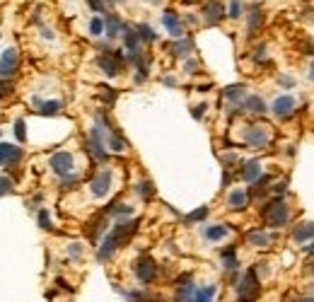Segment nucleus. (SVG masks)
<instances>
[{
  "label": "nucleus",
  "instance_id": "1",
  "mask_svg": "<svg viewBox=\"0 0 314 302\" xmlns=\"http://www.w3.org/2000/svg\"><path fill=\"white\" fill-rule=\"evenodd\" d=\"M261 217H264L271 228H283V225H288L290 213H288L285 201H283V193H276V198H271V201L261 208Z\"/></svg>",
  "mask_w": 314,
  "mask_h": 302
},
{
  "label": "nucleus",
  "instance_id": "2",
  "mask_svg": "<svg viewBox=\"0 0 314 302\" xmlns=\"http://www.w3.org/2000/svg\"><path fill=\"white\" fill-rule=\"evenodd\" d=\"M261 295V283L256 278V268H247L237 285V297L240 302H256Z\"/></svg>",
  "mask_w": 314,
  "mask_h": 302
},
{
  "label": "nucleus",
  "instance_id": "3",
  "mask_svg": "<svg viewBox=\"0 0 314 302\" xmlns=\"http://www.w3.org/2000/svg\"><path fill=\"white\" fill-rule=\"evenodd\" d=\"M87 147H90V153L95 155L97 162H107L109 155H107V147H104V128H102V123L97 121V126L90 131L87 135Z\"/></svg>",
  "mask_w": 314,
  "mask_h": 302
},
{
  "label": "nucleus",
  "instance_id": "4",
  "mask_svg": "<svg viewBox=\"0 0 314 302\" xmlns=\"http://www.w3.org/2000/svg\"><path fill=\"white\" fill-rule=\"evenodd\" d=\"M271 138H273V133L264 123H254V126H249L244 131V143L252 145V147H266L271 143Z\"/></svg>",
  "mask_w": 314,
  "mask_h": 302
},
{
  "label": "nucleus",
  "instance_id": "5",
  "mask_svg": "<svg viewBox=\"0 0 314 302\" xmlns=\"http://www.w3.org/2000/svg\"><path fill=\"white\" fill-rule=\"evenodd\" d=\"M135 278L143 283V285H150L152 280L157 278V264L147 256V254H143V256H138V261H135Z\"/></svg>",
  "mask_w": 314,
  "mask_h": 302
},
{
  "label": "nucleus",
  "instance_id": "6",
  "mask_svg": "<svg viewBox=\"0 0 314 302\" xmlns=\"http://www.w3.org/2000/svg\"><path fill=\"white\" fill-rule=\"evenodd\" d=\"M97 65L104 70V75L107 78H116L121 72V68H123V53H102L99 58H97Z\"/></svg>",
  "mask_w": 314,
  "mask_h": 302
},
{
  "label": "nucleus",
  "instance_id": "7",
  "mask_svg": "<svg viewBox=\"0 0 314 302\" xmlns=\"http://www.w3.org/2000/svg\"><path fill=\"white\" fill-rule=\"evenodd\" d=\"M20 58H17V48H5L3 56H0V75L3 78H12L17 72Z\"/></svg>",
  "mask_w": 314,
  "mask_h": 302
},
{
  "label": "nucleus",
  "instance_id": "8",
  "mask_svg": "<svg viewBox=\"0 0 314 302\" xmlns=\"http://www.w3.org/2000/svg\"><path fill=\"white\" fill-rule=\"evenodd\" d=\"M201 10H203V17L208 24H217L225 20V5L220 0H205Z\"/></svg>",
  "mask_w": 314,
  "mask_h": 302
},
{
  "label": "nucleus",
  "instance_id": "9",
  "mask_svg": "<svg viewBox=\"0 0 314 302\" xmlns=\"http://www.w3.org/2000/svg\"><path fill=\"white\" fill-rule=\"evenodd\" d=\"M109 186H111V172H109V169H102V172L95 174V179L90 184V191H92V196L102 198V196L109 193Z\"/></svg>",
  "mask_w": 314,
  "mask_h": 302
},
{
  "label": "nucleus",
  "instance_id": "10",
  "mask_svg": "<svg viewBox=\"0 0 314 302\" xmlns=\"http://www.w3.org/2000/svg\"><path fill=\"white\" fill-rule=\"evenodd\" d=\"M273 114H276L278 119H290V116L295 114V97L280 95L276 102H273Z\"/></svg>",
  "mask_w": 314,
  "mask_h": 302
},
{
  "label": "nucleus",
  "instance_id": "11",
  "mask_svg": "<svg viewBox=\"0 0 314 302\" xmlns=\"http://www.w3.org/2000/svg\"><path fill=\"white\" fill-rule=\"evenodd\" d=\"M22 160V147L12 143H0V165L8 167V165H17Z\"/></svg>",
  "mask_w": 314,
  "mask_h": 302
},
{
  "label": "nucleus",
  "instance_id": "12",
  "mask_svg": "<svg viewBox=\"0 0 314 302\" xmlns=\"http://www.w3.org/2000/svg\"><path fill=\"white\" fill-rule=\"evenodd\" d=\"M51 169H53L58 177L70 174V169H72V155H70V153H56V155H51Z\"/></svg>",
  "mask_w": 314,
  "mask_h": 302
},
{
  "label": "nucleus",
  "instance_id": "13",
  "mask_svg": "<svg viewBox=\"0 0 314 302\" xmlns=\"http://www.w3.org/2000/svg\"><path fill=\"white\" fill-rule=\"evenodd\" d=\"M107 215H109L107 210H102V213L87 225V240L90 242H97L99 237H102V232L107 230Z\"/></svg>",
  "mask_w": 314,
  "mask_h": 302
},
{
  "label": "nucleus",
  "instance_id": "14",
  "mask_svg": "<svg viewBox=\"0 0 314 302\" xmlns=\"http://www.w3.org/2000/svg\"><path fill=\"white\" fill-rule=\"evenodd\" d=\"M162 24H165V29H167L169 34L177 36V39H179V36L184 34L181 20L177 17V12H174V10H165V15H162Z\"/></svg>",
  "mask_w": 314,
  "mask_h": 302
},
{
  "label": "nucleus",
  "instance_id": "15",
  "mask_svg": "<svg viewBox=\"0 0 314 302\" xmlns=\"http://www.w3.org/2000/svg\"><path fill=\"white\" fill-rule=\"evenodd\" d=\"M261 177V165H259V160H247V162H242L240 167V179L244 181H256Z\"/></svg>",
  "mask_w": 314,
  "mask_h": 302
},
{
  "label": "nucleus",
  "instance_id": "16",
  "mask_svg": "<svg viewBox=\"0 0 314 302\" xmlns=\"http://www.w3.org/2000/svg\"><path fill=\"white\" fill-rule=\"evenodd\" d=\"M261 24H264V12H261L259 5H252V8H249V17H247V32H249V34H256Z\"/></svg>",
  "mask_w": 314,
  "mask_h": 302
},
{
  "label": "nucleus",
  "instance_id": "17",
  "mask_svg": "<svg viewBox=\"0 0 314 302\" xmlns=\"http://www.w3.org/2000/svg\"><path fill=\"white\" fill-rule=\"evenodd\" d=\"M34 104L39 107V114H41V116H56L60 111V107H63L58 99H46V102H41L39 97H34Z\"/></svg>",
  "mask_w": 314,
  "mask_h": 302
},
{
  "label": "nucleus",
  "instance_id": "18",
  "mask_svg": "<svg viewBox=\"0 0 314 302\" xmlns=\"http://www.w3.org/2000/svg\"><path fill=\"white\" fill-rule=\"evenodd\" d=\"M123 46L128 48V51H138V46H140V34H138L135 27L123 24Z\"/></svg>",
  "mask_w": 314,
  "mask_h": 302
},
{
  "label": "nucleus",
  "instance_id": "19",
  "mask_svg": "<svg viewBox=\"0 0 314 302\" xmlns=\"http://www.w3.org/2000/svg\"><path fill=\"white\" fill-rule=\"evenodd\" d=\"M104 32H107L109 39H116L119 32H123V22H121L119 15H107L104 17Z\"/></svg>",
  "mask_w": 314,
  "mask_h": 302
},
{
  "label": "nucleus",
  "instance_id": "20",
  "mask_svg": "<svg viewBox=\"0 0 314 302\" xmlns=\"http://www.w3.org/2000/svg\"><path fill=\"white\" fill-rule=\"evenodd\" d=\"M292 240L295 242H307L314 240V222H300L292 228Z\"/></svg>",
  "mask_w": 314,
  "mask_h": 302
},
{
  "label": "nucleus",
  "instance_id": "21",
  "mask_svg": "<svg viewBox=\"0 0 314 302\" xmlns=\"http://www.w3.org/2000/svg\"><path fill=\"white\" fill-rule=\"evenodd\" d=\"M242 109L244 111H249V114H264L266 111V102H264V97H247L244 102H242Z\"/></svg>",
  "mask_w": 314,
  "mask_h": 302
},
{
  "label": "nucleus",
  "instance_id": "22",
  "mask_svg": "<svg viewBox=\"0 0 314 302\" xmlns=\"http://www.w3.org/2000/svg\"><path fill=\"white\" fill-rule=\"evenodd\" d=\"M227 203H229V208H234V210L244 208V205L249 203V191H244V189H234V191H229Z\"/></svg>",
  "mask_w": 314,
  "mask_h": 302
},
{
  "label": "nucleus",
  "instance_id": "23",
  "mask_svg": "<svg viewBox=\"0 0 314 302\" xmlns=\"http://www.w3.org/2000/svg\"><path fill=\"white\" fill-rule=\"evenodd\" d=\"M193 48V41L191 39H177L174 44H169V51H172V56L174 58H181V56H186L189 51Z\"/></svg>",
  "mask_w": 314,
  "mask_h": 302
},
{
  "label": "nucleus",
  "instance_id": "24",
  "mask_svg": "<svg viewBox=\"0 0 314 302\" xmlns=\"http://www.w3.org/2000/svg\"><path fill=\"white\" fill-rule=\"evenodd\" d=\"M247 240H249V244H254V247H268V244H271V235L264 232V230H252V232L247 235Z\"/></svg>",
  "mask_w": 314,
  "mask_h": 302
},
{
  "label": "nucleus",
  "instance_id": "25",
  "mask_svg": "<svg viewBox=\"0 0 314 302\" xmlns=\"http://www.w3.org/2000/svg\"><path fill=\"white\" fill-rule=\"evenodd\" d=\"M203 237L210 242H217L222 240V237H227V228L225 225H213V228H205L203 230Z\"/></svg>",
  "mask_w": 314,
  "mask_h": 302
},
{
  "label": "nucleus",
  "instance_id": "26",
  "mask_svg": "<svg viewBox=\"0 0 314 302\" xmlns=\"http://www.w3.org/2000/svg\"><path fill=\"white\" fill-rule=\"evenodd\" d=\"M220 259H222V264H225L227 271H234V268H237V254H234V247L222 249V252H220Z\"/></svg>",
  "mask_w": 314,
  "mask_h": 302
},
{
  "label": "nucleus",
  "instance_id": "27",
  "mask_svg": "<svg viewBox=\"0 0 314 302\" xmlns=\"http://www.w3.org/2000/svg\"><path fill=\"white\" fill-rule=\"evenodd\" d=\"M107 213L109 215H114V217H128L133 213V208L131 205H126V203H114V205H109L107 208Z\"/></svg>",
  "mask_w": 314,
  "mask_h": 302
},
{
  "label": "nucleus",
  "instance_id": "28",
  "mask_svg": "<svg viewBox=\"0 0 314 302\" xmlns=\"http://www.w3.org/2000/svg\"><path fill=\"white\" fill-rule=\"evenodd\" d=\"M222 97L229 99V102H237L240 97H244V85H229V87H225V90H222Z\"/></svg>",
  "mask_w": 314,
  "mask_h": 302
},
{
  "label": "nucleus",
  "instance_id": "29",
  "mask_svg": "<svg viewBox=\"0 0 314 302\" xmlns=\"http://www.w3.org/2000/svg\"><path fill=\"white\" fill-rule=\"evenodd\" d=\"M213 297H215V285H208V288L196 290L193 302H213Z\"/></svg>",
  "mask_w": 314,
  "mask_h": 302
},
{
  "label": "nucleus",
  "instance_id": "30",
  "mask_svg": "<svg viewBox=\"0 0 314 302\" xmlns=\"http://www.w3.org/2000/svg\"><path fill=\"white\" fill-rule=\"evenodd\" d=\"M135 191H138V196H140V198H145V201H147V198H152V196H155V186H152L150 181H140V184L135 186Z\"/></svg>",
  "mask_w": 314,
  "mask_h": 302
},
{
  "label": "nucleus",
  "instance_id": "31",
  "mask_svg": "<svg viewBox=\"0 0 314 302\" xmlns=\"http://www.w3.org/2000/svg\"><path fill=\"white\" fill-rule=\"evenodd\" d=\"M193 297H196V290L191 285H181L177 290V302H193Z\"/></svg>",
  "mask_w": 314,
  "mask_h": 302
},
{
  "label": "nucleus",
  "instance_id": "32",
  "mask_svg": "<svg viewBox=\"0 0 314 302\" xmlns=\"http://www.w3.org/2000/svg\"><path fill=\"white\" fill-rule=\"evenodd\" d=\"M135 29H138V34H140V41H155L157 34L152 32V27H147V24H135Z\"/></svg>",
  "mask_w": 314,
  "mask_h": 302
},
{
  "label": "nucleus",
  "instance_id": "33",
  "mask_svg": "<svg viewBox=\"0 0 314 302\" xmlns=\"http://www.w3.org/2000/svg\"><path fill=\"white\" fill-rule=\"evenodd\" d=\"M90 34L92 36L104 34V17H92V20H90Z\"/></svg>",
  "mask_w": 314,
  "mask_h": 302
},
{
  "label": "nucleus",
  "instance_id": "34",
  "mask_svg": "<svg viewBox=\"0 0 314 302\" xmlns=\"http://www.w3.org/2000/svg\"><path fill=\"white\" fill-rule=\"evenodd\" d=\"M15 138H17L20 143H24V140H27V128H24V119H17V121H15Z\"/></svg>",
  "mask_w": 314,
  "mask_h": 302
},
{
  "label": "nucleus",
  "instance_id": "35",
  "mask_svg": "<svg viewBox=\"0 0 314 302\" xmlns=\"http://www.w3.org/2000/svg\"><path fill=\"white\" fill-rule=\"evenodd\" d=\"M229 17L240 20L242 17V0H229Z\"/></svg>",
  "mask_w": 314,
  "mask_h": 302
},
{
  "label": "nucleus",
  "instance_id": "36",
  "mask_svg": "<svg viewBox=\"0 0 314 302\" xmlns=\"http://www.w3.org/2000/svg\"><path fill=\"white\" fill-rule=\"evenodd\" d=\"M15 191V186H12V181L8 177H0V196H8V193Z\"/></svg>",
  "mask_w": 314,
  "mask_h": 302
},
{
  "label": "nucleus",
  "instance_id": "37",
  "mask_svg": "<svg viewBox=\"0 0 314 302\" xmlns=\"http://www.w3.org/2000/svg\"><path fill=\"white\" fill-rule=\"evenodd\" d=\"M39 228L51 230V215H48V210H39Z\"/></svg>",
  "mask_w": 314,
  "mask_h": 302
},
{
  "label": "nucleus",
  "instance_id": "38",
  "mask_svg": "<svg viewBox=\"0 0 314 302\" xmlns=\"http://www.w3.org/2000/svg\"><path fill=\"white\" fill-rule=\"evenodd\" d=\"M205 217H208V208H198V210H193L191 215L186 217V220H189V222H196V220H205Z\"/></svg>",
  "mask_w": 314,
  "mask_h": 302
},
{
  "label": "nucleus",
  "instance_id": "39",
  "mask_svg": "<svg viewBox=\"0 0 314 302\" xmlns=\"http://www.w3.org/2000/svg\"><path fill=\"white\" fill-rule=\"evenodd\" d=\"M12 92L10 78H0V97H8Z\"/></svg>",
  "mask_w": 314,
  "mask_h": 302
},
{
  "label": "nucleus",
  "instance_id": "40",
  "mask_svg": "<svg viewBox=\"0 0 314 302\" xmlns=\"http://www.w3.org/2000/svg\"><path fill=\"white\" fill-rule=\"evenodd\" d=\"M102 99H104L107 104H114V102H116V92H114V90H104V92H102Z\"/></svg>",
  "mask_w": 314,
  "mask_h": 302
},
{
  "label": "nucleus",
  "instance_id": "41",
  "mask_svg": "<svg viewBox=\"0 0 314 302\" xmlns=\"http://www.w3.org/2000/svg\"><path fill=\"white\" fill-rule=\"evenodd\" d=\"M205 109H208V107H205V104H198V107H193V119H198V121L203 119Z\"/></svg>",
  "mask_w": 314,
  "mask_h": 302
},
{
  "label": "nucleus",
  "instance_id": "42",
  "mask_svg": "<svg viewBox=\"0 0 314 302\" xmlns=\"http://www.w3.org/2000/svg\"><path fill=\"white\" fill-rule=\"evenodd\" d=\"M278 83L283 85V87H295V80H292V78H290V75H283V78H280V80H278Z\"/></svg>",
  "mask_w": 314,
  "mask_h": 302
},
{
  "label": "nucleus",
  "instance_id": "43",
  "mask_svg": "<svg viewBox=\"0 0 314 302\" xmlns=\"http://www.w3.org/2000/svg\"><path fill=\"white\" fill-rule=\"evenodd\" d=\"M222 160H225V162H234L237 155H234V153H227V155H222Z\"/></svg>",
  "mask_w": 314,
  "mask_h": 302
},
{
  "label": "nucleus",
  "instance_id": "44",
  "mask_svg": "<svg viewBox=\"0 0 314 302\" xmlns=\"http://www.w3.org/2000/svg\"><path fill=\"white\" fill-rule=\"evenodd\" d=\"M70 254H72V256H80V244H72V247H70Z\"/></svg>",
  "mask_w": 314,
  "mask_h": 302
},
{
  "label": "nucleus",
  "instance_id": "45",
  "mask_svg": "<svg viewBox=\"0 0 314 302\" xmlns=\"http://www.w3.org/2000/svg\"><path fill=\"white\" fill-rule=\"evenodd\" d=\"M302 252H304V254H312V256H314V244H312V247H304Z\"/></svg>",
  "mask_w": 314,
  "mask_h": 302
},
{
  "label": "nucleus",
  "instance_id": "46",
  "mask_svg": "<svg viewBox=\"0 0 314 302\" xmlns=\"http://www.w3.org/2000/svg\"><path fill=\"white\" fill-rule=\"evenodd\" d=\"M300 302H314V297H302Z\"/></svg>",
  "mask_w": 314,
  "mask_h": 302
},
{
  "label": "nucleus",
  "instance_id": "47",
  "mask_svg": "<svg viewBox=\"0 0 314 302\" xmlns=\"http://www.w3.org/2000/svg\"><path fill=\"white\" fill-rule=\"evenodd\" d=\"M309 78L314 80V63H312V68H309Z\"/></svg>",
  "mask_w": 314,
  "mask_h": 302
},
{
  "label": "nucleus",
  "instance_id": "48",
  "mask_svg": "<svg viewBox=\"0 0 314 302\" xmlns=\"http://www.w3.org/2000/svg\"><path fill=\"white\" fill-rule=\"evenodd\" d=\"M307 271H309V273L314 276V264H309V268H307Z\"/></svg>",
  "mask_w": 314,
  "mask_h": 302
},
{
  "label": "nucleus",
  "instance_id": "49",
  "mask_svg": "<svg viewBox=\"0 0 314 302\" xmlns=\"http://www.w3.org/2000/svg\"><path fill=\"white\" fill-rule=\"evenodd\" d=\"M147 3H160V0H147Z\"/></svg>",
  "mask_w": 314,
  "mask_h": 302
}]
</instances>
